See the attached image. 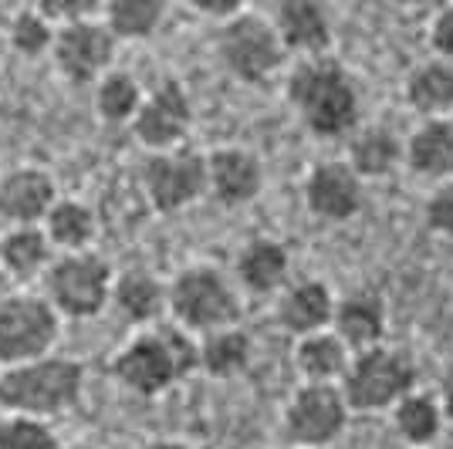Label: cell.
I'll return each mask as SVG.
<instances>
[{
  "label": "cell",
  "mask_w": 453,
  "mask_h": 449,
  "mask_svg": "<svg viewBox=\"0 0 453 449\" xmlns=\"http://www.w3.org/2000/svg\"><path fill=\"white\" fill-rule=\"evenodd\" d=\"M271 20H274L284 48L291 55H328V48H332V18H328L321 0H278Z\"/></svg>",
  "instance_id": "2e32d148"
},
{
  "label": "cell",
  "mask_w": 453,
  "mask_h": 449,
  "mask_svg": "<svg viewBox=\"0 0 453 449\" xmlns=\"http://www.w3.org/2000/svg\"><path fill=\"white\" fill-rule=\"evenodd\" d=\"M406 102L423 118H440L453 112V65L443 57L416 65L406 78Z\"/></svg>",
  "instance_id": "d4e9b609"
},
{
  "label": "cell",
  "mask_w": 453,
  "mask_h": 449,
  "mask_svg": "<svg viewBox=\"0 0 453 449\" xmlns=\"http://www.w3.org/2000/svg\"><path fill=\"white\" fill-rule=\"evenodd\" d=\"M352 355L356 352L332 328H325V331L298 338V345H295V369L302 372L304 382H342L345 372H349Z\"/></svg>",
  "instance_id": "603a6c76"
},
{
  "label": "cell",
  "mask_w": 453,
  "mask_h": 449,
  "mask_svg": "<svg viewBox=\"0 0 453 449\" xmlns=\"http://www.w3.org/2000/svg\"><path fill=\"white\" fill-rule=\"evenodd\" d=\"M288 48L274 27V20L265 14L241 11L234 18L220 20L217 31V57L244 85H265L288 65Z\"/></svg>",
  "instance_id": "8992f818"
},
{
  "label": "cell",
  "mask_w": 453,
  "mask_h": 449,
  "mask_svg": "<svg viewBox=\"0 0 453 449\" xmlns=\"http://www.w3.org/2000/svg\"><path fill=\"white\" fill-rule=\"evenodd\" d=\"M403 159H406V146L399 142L396 132H389L386 126H362L352 132L349 166L356 169L362 179L389 176Z\"/></svg>",
  "instance_id": "cb8c5ba5"
},
{
  "label": "cell",
  "mask_w": 453,
  "mask_h": 449,
  "mask_svg": "<svg viewBox=\"0 0 453 449\" xmlns=\"http://www.w3.org/2000/svg\"><path fill=\"white\" fill-rule=\"evenodd\" d=\"M291 270V254L288 247L271 240V237H254L241 247L237 261H234V274L237 284L250 291V294H274L281 291Z\"/></svg>",
  "instance_id": "ffe728a7"
},
{
  "label": "cell",
  "mask_w": 453,
  "mask_h": 449,
  "mask_svg": "<svg viewBox=\"0 0 453 449\" xmlns=\"http://www.w3.org/2000/svg\"><path fill=\"white\" fill-rule=\"evenodd\" d=\"M298 449H302V446H298Z\"/></svg>",
  "instance_id": "60d3db41"
},
{
  "label": "cell",
  "mask_w": 453,
  "mask_h": 449,
  "mask_svg": "<svg viewBox=\"0 0 453 449\" xmlns=\"http://www.w3.org/2000/svg\"><path fill=\"white\" fill-rule=\"evenodd\" d=\"M58 257L55 244L48 237L44 224L31 226H7L0 237V267L11 274L14 284H27L44 278V270Z\"/></svg>",
  "instance_id": "d6986e66"
},
{
  "label": "cell",
  "mask_w": 453,
  "mask_h": 449,
  "mask_svg": "<svg viewBox=\"0 0 453 449\" xmlns=\"http://www.w3.org/2000/svg\"><path fill=\"white\" fill-rule=\"evenodd\" d=\"M58 200V183L48 169L14 166L0 176V220L7 226L44 224Z\"/></svg>",
  "instance_id": "5bb4252c"
},
{
  "label": "cell",
  "mask_w": 453,
  "mask_h": 449,
  "mask_svg": "<svg viewBox=\"0 0 453 449\" xmlns=\"http://www.w3.org/2000/svg\"><path fill=\"white\" fill-rule=\"evenodd\" d=\"M440 402H443V412H447V419L453 422V378L447 382V389H443V399H440Z\"/></svg>",
  "instance_id": "f35d334b"
},
{
  "label": "cell",
  "mask_w": 453,
  "mask_h": 449,
  "mask_svg": "<svg viewBox=\"0 0 453 449\" xmlns=\"http://www.w3.org/2000/svg\"><path fill=\"white\" fill-rule=\"evenodd\" d=\"M85 392V365L68 355H44L0 369V409L14 415L55 419L78 406Z\"/></svg>",
  "instance_id": "3957f363"
},
{
  "label": "cell",
  "mask_w": 453,
  "mask_h": 449,
  "mask_svg": "<svg viewBox=\"0 0 453 449\" xmlns=\"http://www.w3.org/2000/svg\"><path fill=\"white\" fill-rule=\"evenodd\" d=\"M210 172V196L224 206L254 203L265 189V166L250 149L224 146L207 156Z\"/></svg>",
  "instance_id": "9a60e30c"
},
{
  "label": "cell",
  "mask_w": 453,
  "mask_h": 449,
  "mask_svg": "<svg viewBox=\"0 0 453 449\" xmlns=\"http://www.w3.org/2000/svg\"><path fill=\"white\" fill-rule=\"evenodd\" d=\"M142 449H189L187 443H180V439H170V436H163V439H152L146 443Z\"/></svg>",
  "instance_id": "74e56055"
},
{
  "label": "cell",
  "mask_w": 453,
  "mask_h": 449,
  "mask_svg": "<svg viewBox=\"0 0 453 449\" xmlns=\"http://www.w3.org/2000/svg\"><path fill=\"white\" fill-rule=\"evenodd\" d=\"M443 419H447L443 402L430 392L413 389L393 406V426H396L399 439L413 449H426L430 443H436L443 432Z\"/></svg>",
  "instance_id": "4316f807"
},
{
  "label": "cell",
  "mask_w": 453,
  "mask_h": 449,
  "mask_svg": "<svg viewBox=\"0 0 453 449\" xmlns=\"http://www.w3.org/2000/svg\"><path fill=\"white\" fill-rule=\"evenodd\" d=\"M406 166L416 176L450 179L453 176V118H423V126L406 139Z\"/></svg>",
  "instance_id": "7402d4cb"
},
{
  "label": "cell",
  "mask_w": 453,
  "mask_h": 449,
  "mask_svg": "<svg viewBox=\"0 0 453 449\" xmlns=\"http://www.w3.org/2000/svg\"><path fill=\"white\" fill-rule=\"evenodd\" d=\"M352 412H382L393 409L403 395L416 389L413 358L389 345L362 348L349 361V372L339 382Z\"/></svg>",
  "instance_id": "52a82bcc"
},
{
  "label": "cell",
  "mask_w": 453,
  "mask_h": 449,
  "mask_svg": "<svg viewBox=\"0 0 453 449\" xmlns=\"http://www.w3.org/2000/svg\"><path fill=\"white\" fill-rule=\"evenodd\" d=\"M335 294L325 281H298L278 301V324L295 338L315 335L332 328L335 318Z\"/></svg>",
  "instance_id": "ac0fdd59"
},
{
  "label": "cell",
  "mask_w": 453,
  "mask_h": 449,
  "mask_svg": "<svg viewBox=\"0 0 453 449\" xmlns=\"http://www.w3.org/2000/svg\"><path fill=\"white\" fill-rule=\"evenodd\" d=\"M122 41L112 34V27L102 18L75 20V24H61L58 27L51 61H55L58 75L72 85H95L105 72H112L115 51Z\"/></svg>",
  "instance_id": "8fae6325"
},
{
  "label": "cell",
  "mask_w": 453,
  "mask_h": 449,
  "mask_svg": "<svg viewBox=\"0 0 453 449\" xmlns=\"http://www.w3.org/2000/svg\"><path fill=\"white\" fill-rule=\"evenodd\" d=\"M112 308L135 328H150L170 315V284H163L146 267H129L115 274Z\"/></svg>",
  "instance_id": "e0dca14e"
},
{
  "label": "cell",
  "mask_w": 453,
  "mask_h": 449,
  "mask_svg": "<svg viewBox=\"0 0 453 449\" xmlns=\"http://www.w3.org/2000/svg\"><path fill=\"white\" fill-rule=\"evenodd\" d=\"M189 11H196V14H203V18H213V20H226L234 18V14H241L247 7V0H183Z\"/></svg>",
  "instance_id": "d590c367"
},
{
  "label": "cell",
  "mask_w": 453,
  "mask_h": 449,
  "mask_svg": "<svg viewBox=\"0 0 453 449\" xmlns=\"http://www.w3.org/2000/svg\"><path fill=\"white\" fill-rule=\"evenodd\" d=\"M170 0H105L102 20L119 41H150L166 24Z\"/></svg>",
  "instance_id": "f1b7e54d"
},
{
  "label": "cell",
  "mask_w": 453,
  "mask_h": 449,
  "mask_svg": "<svg viewBox=\"0 0 453 449\" xmlns=\"http://www.w3.org/2000/svg\"><path fill=\"white\" fill-rule=\"evenodd\" d=\"M61 315L44 291H11L0 301V369L24 365L55 352Z\"/></svg>",
  "instance_id": "ba28073f"
},
{
  "label": "cell",
  "mask_w": 453,
  "mask_h": 449,
  "mask_svg": "<svg viewBox=\"0 0 453 449\" xmlns=\"http://www.w3.org/2000/svg\"><path fill=\"white\" fill-rule=\"evenodd\" d=\"M288 102L319 139H342L359 129V88L335 57H302L288 72Z\"/></svg>",
  "instance_id": "7a4b0ae2"
},
{
  "label": "cell",
  "mask_w": 453,
  "mask_h": 449,
  "mask_svg": "<svg viewBox=\"0 0 453 449\" xmlns=\"http://www.w3.org/2000/svg\"><path fill=\"white\" fill-rule=\"evenodd\" d=\"M0 449H61L58 432L48 419L4 412L0 419Z\"/></svg>",
  "instance_id": "1f68e13d"
},
{
  "label": "cell",
  "mask_w": 453,
  "mask_h": 449,
  "mask_svg": "<svg viewBox=\"0 0 453 449\" xmlns=\"http://www.w3.org/2000/svg\"><path fill=\"white\" fill-rule=\"evenodd\" d=\"M193 126V102L183 81L176 78H159L152 88H146L142 109L133 118V139L150 152L176 149L183 146Z\"/></svg>",
  "instance_id": "7c38bea8"
},
{
  "label": "cell",
  "mask_w": 453,
  "mask_h": 449,
  "mask_svg": "<svg viewBox=\"0 0 453 449\" xmlns=\"http://www.w3.org/2000/svg\"><path fill=\"white\" fill-rule=\"evenodd\" d=\"M142 98H146V88L133 72L112 68L95 81V112L109 126H133V118L142 109Z\"/></svg>",
  "instance_id": "f546056e"
},
{
  "label": "cell",
  "mask_w": 453,
  "mask_h": 449,
  "mask_svg": "<svg viewBox=\"0 0 453 449\" xmlns=\"http://www.w3.org/2000/svg\"><path fill=\"white\" fill-rule=\"evenodd\" d=\"M241 294L220 267L193 263L170 281V315L193 335H210L241 321Z\"/></svg>",
  "instance_id": "277c9868"
},
{
  "label": "cell",
  "mask_w": 453,
  "mask_h": 449,
  "mask_svg": "<svg viewBox=\"0 0 453 449\" xmlns=\"http://www.w3.org/2000/svg\"><path fill=\"white\" fill-rule=\"evenodd\" d=\"M35 7L61 27V24H75V20L102 18L105 0H35Z\"/></svg>",
  "instance_id": "d6a6232c"
},
{
  "label": "cell",
  "mask_w": 453,
  "mask_h": 449,
  "mask_svg": "<svg viewBox=\"0 0 453 449\" xmlns=\"http://www.w3.org/2000/svg\"><path fill=\"white\" fill-rule=\"evenodd\" d=\"M44 230H48V237H51L58 254L92 250L95 237H98V213L85 200L65 196L44 217Z\"/></svg>",
  "instance_id": "484cf974"
},
{
  "label": "cell",
  "mask_w": 453,
  "mask_h": 449,
  "mask_svg": "<svg viewBox=\"0 0 453 449\" xmlns=\"http://www.w3.org/2000/svg\"><path fill=\"white\" fill-rule=\"evenodd\" d=\"M399 7H406V11H426V14H436V11H443L447 4L453 0H396Z\"/></svg>",
  "instance_id": "8d00e7d4"
},
{
  "label": "cell",
  "mask_w": 453,
  "mask_h": 449,
  "mask_svg": "<svg viewBox=\"0 0 453 449\" xmlns=\"http://www.w3.org/2000/svg\"><path fill=\"white\" fill-rule=\"evenodd\" d=\"M349 412L339 382H302L284 406V436L302 449H325L345 432Z\"/></svg>",
  "instance_id": "30bf717a"
},
{
  "label": "cell",
  "mask_w": 453,
  "mask_h": 449,
  "mask_svg": "<svg viewBox=\"0 0 453 449\" xmlns=\"http://www.w3.org/2000/svg\"><path fill=\"white\" fill-rule=\"evenodd\" d=\"M139 186L156 213H180L210 193L207 156L189 146L150 152L139 169Z\"/></svg>",
  "instance_id": "9c48e42d"
},
{
  "label": "cell",
  "mask_w": 453,
  "mask_h": 449,
  "mask_svg": "<svg viewBox=\"0 0 453 449\" xmlns=\"http://www.w3.org/2000/svg\"><path fill=\"white\" fill-rule=\"evenodd\" d=\"M250 358H254V341L237 324L200 335V369L210 378H237L247 372Z\"/></svg>",
  "instance_id": "83f0119b"
},
{
  "label": "cell",
  "mask_w": 453,
  "mask_h": 449,
  "mask_svg": "<svg viewBox=\"0 0 453 449\" xmlns=\"http://www.w3.org/2000/svg\"><path fill=\"white\" fill-rule=\"evenodd\" d=\"M365 203V186L362 176L349 163H319L304 179V206L328 224H345L352 220Z\"/></svg>",
  "instance_id": "4fadbf2b"
},
{
  "label": "cell",
  "mask_w": 453,
  "mask_h": 449,
  "mask_svg": "<svg viewBox=\"0 0 453 449\" xmlns=\"http://www.w3.org/2000/svg\"><path fill=\"white\" fill-rule=\"evenodd\" d=\"M55 38H58V24L51 18H44L38 7H24L7 24V44H11V51L27 57V61L51 55Z\"/></svg>",
  "instance_id": "4dcf8cb0"
},
{
  "label": "cell",
  "mask_w": 453,
  "mask_h": 449,
  "mask_svg": "<svg viewBox=\"0 0 453 449\" xmlns=\"http://www.w3.org/2000/svg\"><path fill=\"white\" fill-rule=\"evenodd\" d=\"M44 298L58 308V315L68 321L98 318L105 308H112L115 270L95 250L58 254L51 267L44 270Z\"/></svg>",
  "instance_id": "5b68a950"
},
{
  "label": "cell",
  "mask_w": 453,
  "mask_h": 449,
  "mask_svg": "<svg viewBox=\"0 0 453 449\" xmlns=\"http://www.w3.org/2000/svg\"><path fill=\"white\" fill-rule=\"evenodd\" d=\"M11 291H14V281H11V274H7V270H4V267H0V301L7 298V294H11Z\"/></svg>",
  "instance_id": "ab89813d"
},
{
  "label": "cell",
  "mask_w": 453,
  "mask_h": 449,
  "mask_svg": "<svg viewBox=\"0 0 453 449\" xmlns=\"http://www.w3.org/2000/svg\"><path fill=\"white\" fill-rule=\"evenodd\" d=\"M109 369L122 389L142 399H156L200 369V341L176 321L173 324L156 321L150 328L135 331L115 352Z\"/></svg>",
  "instance_id": "6da1fadb"
},
{
  "label": "cell",
  "mask_w": 453,
  "mask_h": 449,
  "mask_svg": "<svg viewBox=\"0 0 453 449\" xmlns=\"http://www.w3.org/2000/svg\"><path fill=\"white\" fill-rule=\"evenodd\" d=\"M332 331L352 348H372L382 345L386 338V308L372 291H356V294H345L335 304V318H332Z\"/></svg>",
  "instance_id": "44dd1931"
},
{
  "label": "cell",
  "mask_w": 453,
  "mask_h": 449,
  "mask_svg": "<svg viewBox=\"0 0 453 449\" xmlns=\"http://www.w3.org/2000/svg\"><path fill=\"white\" fill-rule=\"evenodd\" d=\"M430 48H434L436 57L453 65V4L436 11L434 20H430Z\"/></svg>",
  "instance_id": "e575fe53"
},
{
  "label": "cell",
  "mask_w": 453,
  "mask_h": 449,
  "mask_svg": "<svg viewBox=\"0 0 453 449\" xmlns=\"http://www.w3.org/2000/svg\"><path fill=\"white\" fill-rule=\"evenodd\" d=\"M423 220L430 230L436 233H450L453 237V179L440 183V186L430 193V200L423 206Z\"/></svg>",
  "instance_id": "836d02e7"
}]
</instances>
